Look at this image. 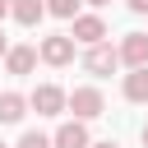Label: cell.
<instances>
[{"label":"cell","instance_id":"obj_1","mask_svg":"<svg viewBox=\"0 0 148 148\" xmlns=\"http://www.w3.org/2000/svg\"><path fill=\"white\" fill-rule=\"evenodd\" d=\"M28 106H32L37 116H60V111L69 106V92H65V88H56V83H37V88H32V97H28Z\"/></svg>","mask_w":148,"mask_h":148},{"label":"cell","instance_id":"obj_2","mask_svg":"<svg viewBox=\"0 0 148 148\" xmlns=\"http://www.w3.org/2000/svg\"><path fill=\"white\" fill-rule=\"evenodd\" d=\"M69 111H74V120H97V116L106 111L102 88H74V92H69Z\"/></svg>","mask_w":148,"mask_h":148},{"label":"cell","instance_id":"obj_3","mask_svg":"<svg viewBox=\"0 0 148 148\" xmlns=\"http://www.w3.org/2000/svg\"><path fill=\"white\" fill-rule=\"evenodd\" d=\"M74 46H79V42H74L69 32H56V37H42V51H37V56H42L46 65H56V69H65V65L74 60Z\"/></svg>","mask_w":148,"mask_h":148},{"label":"cell","instance_id":"obj_4","mask_svg":"<svg viewBox=\"0 0 148 148\" xmlns=\"http://www.w3.org/2000/svg\"><path fill=\"white\" fill-rule=\"evenodd\" d=\"M79 46H97V42H106V23L97 18V14H74V32H69Z\"/></svg>","mask_w":148,"mask_h":148},{"label":"cell","instance_id":"obj_5","mask_svg":"<svg viewBox=\"0 0 148 148\" xmlns=\"http://www.w3.org/2000/svg\"><path fill=\"white\" fill-rule=\"evenodd\" d=\"M116 65H120V51H116V46H106V42L88 46V56H83V69H88V74H111Z\"/></svg>","mask_w":148,"mask_h":148},{"label":"cell","instance_id":"obj_6","mask_svg":"<svg viewBox=\"0 0 148 148\" xmlns=\"http://www.w3.org/2000/svg\"><path fill=\"white\" fill-rule=\"evenodd\" d=\"M116 51H120V60H125L130 69L148 65V32H125V42H120Z\"/></svg>","mask_w":148,"mask_h":148},{"label":"cell","instance_id":"obj_7","mask_svg":"<svg viewBox=\"0 0 148 148\" xmlns=\"http://www.w3.org/2000/svg\"><path fill=\"white\" fill-rule=\"evenodd\" d=\"M51 143H56V148H88L92 139H88V125H83V120H65V125L51 134Z\"/></svg>","mask_w":148,"mask_h":148},{"label":"cell","instance_id":"obj_8","mask_svg":"<svg viewBox=\"0 0 148 148\" xmlns=\"http://www.w3.org/2000/svg\"><path fill=\"white\" fill-rule=\"evenodd\" d=\"M28 116V97L23 92H0V125H18Z\"/></svg>","mask_w":148,"mask_h":148},{"label":"cell","instance_id":"obj_9","mask_svg":"<svg viewBox=\"0 0 148 148\" xmlns=\"http://www.w3.org/2000/svg\"><path fill=\"white\" fill-rule=\"evenodd\" d=\"M120 92H125V102H148V65L130 69L125 83H120Z\"/></svg>","mask_w":148,"mask_h":148},{"label":"cell","instance_id":"obj_10","mask_svg":"<svg viewBox=\"0 0 148 148\" xmlns=\"http://www.w3.org/2000/svg\"><path fill=\"white\" fill-rule=\"evenodd\" d=\"M9 14H14V23L37 28V18L46 14V0H14V5H9Z\"/></svg>","mask_w":148,"mask_h":148},{"label":"cell","instance_id":"obj_11","mask_svg":"<svg viewBox=\"0 0 148 148\" xmlns=\"http://www.w3.org/2000/svg\"><path fill=\"white\" fill-rule=\"evenodd\" d=\"M5 65H9V74H32V65H37V51H32V46H9Z\"/></svg>","mask_w":148,"mask_h":148},{"label":"cell","instance_id":"obj_12","mask_svg":"<svg viewBox=\"0 0 148 148\" xmlns=\"http://www.w3.org/2000/svg\"><path fill=\"white\" fill-rule=\"evenodd\" d=\"M46 14H56V18H74V14H79V0H46Z\"/></svg>","mask_w":148,"mask_h":148},{"label":"cell","instance_id":"obj_13","mask_svg":"<svg viewBox=\"0 0 148 148\" xmlns=\"http://www.w3.org/2000/svg\"><path fill=\"white\" fill-rule=\"evenodd\" d=\"M18 148H56V143H51V139H46L42 130H28V134L18 139Z\"/></svg>","mask_w":148,"mask_h":148},{"label":"cell","instance_id":"obj_14","mask_svg":"<svg viewBox=\"0 0 148 148\" xmlns=\"http://www.w3.org/2000/svg\"><path fill=\"white\" fill-rule=\"evenodd\" d=\"M125 9L130 14H148V0H125Z\"/></svg>","mask_w":148,"mask_h":148},{"label":"cell","instance_id":"obj_15","mask_svg":"<svg viewBox=\"0 0 148 148\" xmlns=\"http://www.w3.org/2000/svg\"><path fill=\"white\" fill-rule=\"evenodd\" d=\"M9 5H14V0H0V23L9 18Z\"/></svg>","mask_w":148,"mask_h":148},{"label":"cell","instance_id":"obj_16","mask_svg":"<svg viewBox=\"0 0 148 148\" xmlns=\"http://www.w3.org/2000/svg\"><path fill=\"white\" fill-rule=\"evenodd\" d=\"M88 148H120L116 139H102V143H88Z\"/></svg>","mask_w":148,"mask_h":148},{"label":"cell","instance_id":"obj_17","mask_svg":"<svg viewBox=\"0 0 148 148\" xmlns=\"http://www.w3.org/2000/svg\"><path fill=\"white\" fill-rule=\"evenodd\" d=\"M0 56H9V42H5V32H0Z\"/></svg>","mask_w":148,"mask_h":148},{"label":"cell","instance_id":"obj_18","mask_svg":"<svg viewBox=\"0 0 148 148\" xmlns=\"http://www.w3.org/2000/svg\"><path fill=\"white\" fill-rule=\"evenodd\" d=\"M139 139H143V148H148V125H143V134H139Z\"/></svg>","mask_w":148,"mask_h":148},{"label":"cell","instance_id":"obj_19","mask_svg":"<svg viewBox=\"0 0 148 148\" xmlns=\"http://www.w3.org/2000/svg\"><path fill=\"white\" fill-rule=\"evenodd\" d=\"M88 5H111V0H88Z\"/></svg>","mask_w":148,"mask_h":148},{"label":"cell","instance_id":"obj_20","mask_svg":"<svg viewBox=\"0 0 148 148\" xmlns=\"http://www.w3.org/2000/svg\"><path fill=\"white\" fill-rule=\"evenodd\" d=\"M0 148H9V143H0Z\"/></svg>","mask_w":148,"mask_h":148}]
</instances>
